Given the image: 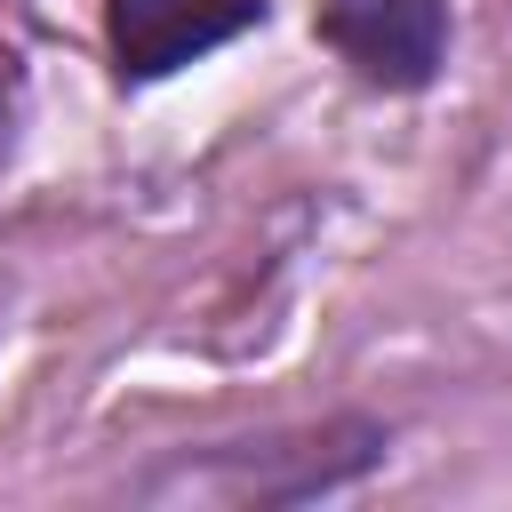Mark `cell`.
Segmentation results:
<instances>
[{
    "label": "cell",
    "instance_id": "1",
    "mask_svg": "<svg viewBox=\"0 0 512 512\" xmlns=\"http://www.w3.org/2000/svg\"><path fill=\"white\" fill-rule=\"evenodd\" d=\"M320 40L368 88H424L448 56V0H320Z\"/></svg>",
    "mask_w": 512,
    "mask_h": 512
},
{
    "label": "cell",
    "instance_id": "2",
    "mask_svg": "<svg viewBox=\"0 0 512 512\" xmlns=\"http://www.w3.org/2000/svg\"><path fill=\"white\" fill-rule=\"evenodd\" d=\"M248 24H264V0H112L104 8L120 80H168L176 64L240 40Z\"/></svg>",
    "mask_w": 512,
    "mask_h": 512
}]
</instances>
